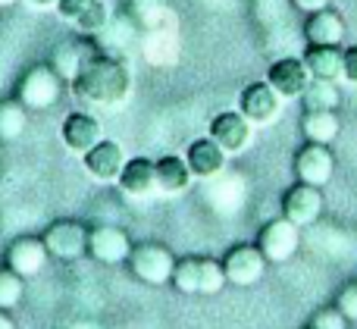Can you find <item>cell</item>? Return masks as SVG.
Masks as SVG:
<instances>
[{"label": "cell", "instance_id": "cell-23", "mask_svg": "<svg viewBox=\"0 0 357 329\" xmlns=\"http://www.w3.org/2000/svg\"><path fill=\"white\" fill-rule=\"evenodd\" d=\"M298 100H301L304 110H339L342 94H339V85H335V82L310 79Z\"/></svg>", "mask_w": 357, "mask_h": 329}, {"label": "cell", "instance_id": "cell-9", "mask_svg": "<svg viewBox=\"0 0 357 329\" xmlns=\"http://www.w3.org/2000/svg\"><path fill=\"white\" fill-rule=\"evenodd\" d=\"M282 94L270 85V82H251V85L241 88L238 94V110L251 119L254 125H270L273 119L282 113Z\"/></svg>", "mask_w": 357, "mask_h": 329}, {"label": "cell", "instance_id": "cell-30", "mask_svg": "<svg viewBox=\"0 0 357 329\" xmlns=\"http://www.w3.org/2000/svg\"><path fill=\"white\" fill-rule=\"evenodd\" d=\"M335 307H339V311L345 314L351 323H357V280H351V282H345V286H342V292L335 295Z\"/></svg>", "mask_w": 357, "mask_h": 329}, {"label": "cell", "instance_id": "cell-3", "mask_svg": "<svg viewBox=\"0 0 357 329\" xmlns=\"http://www.w3.org/2000/svg\"><path fill=\"white\" fill-rule=\"evenodd\" d=\"M173 267H176L173 251L160 242H142L129 254L132 276L138 282H144V286H167L173 280Z\"/></svg>", "mask_w": 357, "mask_h": 329}, {"label": "cell", "instance_id": "cell-32", "mask_svg": "<svg viewBox=\"0 0 357 329\" xmlns=\"http://www.w3.org/2000/svg\"><path fill=\"white\" fill-rule=\"evenodd\" d=\"M85 6H88V0H60V3H56V13H60V19H66V22H75Z\"/></svg>", "mask_w": 357, "mask_h": 329}, {"label": "cell", "instance_id": "cell-11", "mask_svg": "<svg viewBox=\"0 0 357 329\" xmlns=\"http://www.w3.org/2000/svg\"><path fill=\"white\" fill-rule=\"evenodd\" d=\"M282 217L291 220L295 226H314L323 217V188L307 185V182H295L285 188L282 194Z\"/></svg>", "mask_w": 357, "mask_h": 329}, {"label": "cell", "instance_id": "cell-6", "mask_svg": "<svg viewBox=\"0 0 357 329\" xmlns=\"http://www.w3.org/2000/svg\"><path fill=\"white\" fill-rule=\"evenodd\" d=\"M298 182H307V185H329V179L335 176V154L329 144H317V141H304L295 151V160H291Z\"/></svg>", "mask_w": 357, "mask_h": 329}, {"label": "cell", "instance_id": "cell-19", "mask_svg": "<svg viewBox=\"0 0 357 329\" xmlns=\"http://www.w3.org/2000/svg\"><path fill=\"white\" fill-rule=\"evenodd\" d=\"M116 182L129 198H148L151 192H157V163L148 157H132L126 160Z\"/></svg>", "mask_w": 357, "mask_h": 329}, {"label": "cell", "instance_id": "cell-18", "mask_svg": "<svg viewBox=\"0 0 357 329\" xmlns=\"http://www.w3.org/2000/svg\"><path fill=\"white\" fill-rule=\"evenodd\" d=\"M91 54H98V47L88 41V35H85V38H69V41L56 44L54 56H50V66L60 72L63 82H75L79 69L85 66V60H88Z\"/></svg>", "mask_w": 357, "mask_h": 329}, {"label": "cell", "instance_id": "cell-37", "mask_svg": "<svg viewBox=\"0 0 357 329\" xmlns=\"http://www.w3.org/2000/svg\"><path fill=\"white\" fill-rule=\"evenodd\" d=\"M304 329H310V326H304Z\"/></svg>", "mask_w": 357, "mask_h": 329}, {"label": "cell", "instance_id": "cell-29", "mask_svg": "<svg viewBox=\"0 0 357 329\" xmlns=\"http://www.w3.org/2000/svg\"><path fill=\"white\" fill-rule=\"evenodd\" d=\"M307 326L310 329H348L351 320H348L335 305H326V307H320V311H314V317L307 320Z\"/></svg>", "mask_w": 357, "mask_h": 329}, {"label": "cell", "instance_id": "cell-5", "mask_svg": "<svg viewBox=\"0 0 357 329\" xmlns=\"http://www.w3.org/2000/svg\"><path fill=\"white\" fill-rule=\"evenodd\" d=\"M222 273H226L229 286H238V289L257 286L266 273V257H264V251L257 248V242L232 245V248L226 251V257H222Z\"/></svg>", "mask_w": 357, "mask_h": 329}, {"label": "cell", "instance_id": "cell-28", "mask_svg": "<svg viewBox=\"0 0 357 329\" xmlns=\"http://www.w3.org/2000/svg\"><path fill=\"white\" fill-rule=\"evenodd\" d=\"M226 286V273H222V261L216 257H201V289L197 295H216Z\"/></svg>", "mask_w": 357, "mask_h": 329}, {"label": "cell", "instance_id": "cell-8", "mask_svg": "<svg viewBox=\"0 0 357 329\" xmlns=\"http://www.w3.org/2000/svg\"><path fill=\"white\" fill-rule=\"evenodd\" d=\"M210 138L226 151L229 157L248 151V144L254 141V123L241 110H222L210 119Z\"/></svg>", "mask_w": 357, "mask_h": 329}, {"label": "cell", "instance_id": "cell-14", "mask_svg": "<svg viewBox=\"0 0 357 329\" xmlns=\"http://www.w3.org/2000/svg\"><path fill=\"white\" fill-rule=\"evenodd\" d=\"M310 79H314V75L304 66L301 56H279V60L270 63V69H266V82H270L285 100L301 98V91L307 88Z\"/></svg>", "mask_w": 357, "mask_h": 329}, {"label": "cell", "instance_id": "cell-36", "mask_svg": "<svg viewBox=\"0 0 357 329\" xmlns=\"http://www.w3.org/2000/svg\"><path fill=\"white\" fill-rule=\"evenodd\" d=\"M10 3H16V0H0V6H10Z\"/></svg>", "mask_w": 357, "mask_h": 329}, {"label": "cell", "instance_id": "cell-7", "mask_svg": "<svg viewBox=\"0 0 357 329\" xmlns=\"http://www.w3.org/2000/svg\"><path fill=\"white\" fill-rule=\"evenodd\" d=\"M44 248L56 261H79L88 254V229L79 220H54L41 236Z\"/></svg>", "mask_w": 357, "mask_h": 329}, {"label": "cell", "instance_id": "cell-24", "mask_svg": "<svg viewBox=\"0 0 357 329\" xmlns=\"http://www.w3.org/2000/svg\"><path fill=\"white\" fill-rule=\"evenodd\" d=\"M169 282H173L176 292L197 295V289H201V257H178Z\"/></svg>", "mask_w": 357, "mask_h": 329}, {"label": "cell", "instance_id": "cell-35", "mask_svg": "<svg viewBox=\"0 0 357 329\" xmlns=\"http://www.w3.org/2000/svg\"><path fill=\"white\" fill-rule=\"evenodd\" d=\"M0 329H16V323H13V317L6 311H0Z\"/></svg>", "mask_w": 357, "mask_h": 329}, {"label": "cell", "instance_id": "cell-16", "mask_svg": "<svg viewBox=\"0 0 357 329\" xmlns=\"http://www.w3.org/2000/svg\"><path fill=\"white\" fill-rule=\"evenodd\" d=\"M60 138H63V144H66L73 154H82V157H85L88 151H91L104 135H100V123L91 116V113L75 110V113H69V116L63 119Z\"/></svg>", "mask_w": 357, "mask_h": 329}, {"label": "cell", "instance_id": "cell-21", "mask_svg": "<svg viewBox=\"0 0 357 329\" xmlns=\"http://www.w3.org/2000/svg\"><path fill=\"white\" fill-rule=\"evenodd\" d=\"M154 163H157V192H163V194H185L191 188L195 176H191L185 157L167 154V157H160V160H154Z\"/></svg>", "mask_w": 357, "mask_h": 329}, {"label": "cell", "instance_id": "cell-33", "mask_svg": "<svg viewBox=\"0 0 357 329\" xmlns=\"http://www.w3.org/2000/svg\"><path fill=\"white\" fill-rule=\"evenodd\" d=\"M301 13H317V10H326L329 0H291Z\"/></svg>", "mask_w": 357, "mask_h": 329}, {"label": "cell", "instance_id": "cell-22", "mask_svg": "<svg viewBox=\"0 0 357 329\" xmlns=\"http://www.w3.org/2000/svg\"><path fill=\"white\" fill-rule=\"evenodd\" d=\"M301 132H304V141L333 144L342 132L339 113L335 110H304L301 113Z\"/></svg>", "mask_w": 357, "mask_h": 329}, {"label": "cell", "instance_id": "cell-20", "mask_svg": "<svg viewBox=\"0 0 357 329\" xmlns=\"http://www.w3.org/2000/svg\"><path fill=\"white\" fill-rule=\"evenodd\" d=\"M342 56H345L342 44H307L301 60H304V66L310 69L314 79L339 82L342 79Z\"/></svg>", "mask_w": 357, "mask_h": 329}, {"label": "cell", "instance_id": "cell-26", "mask_svg": "<svg viewBox=\"0 0 357 329\" xmlns=\"http://www.w3.org/2000/svg\"><path fill=\"white\" fill-rule=\"evenodd\" d=\"M25 132V107L19 100L0 104V141H13Z\"/></svg>", "mask_w": 357, "mask_h": 329}, {"label": "cell", "instance_id": "cell-4", "mask_svg": "<svg viewBox=\"0 0 357 329\" xmlns=\"http://www.w3.org/2000/svg\"><path fill=\"white\" fill-rule=\"evenodd\" d=\"M257 248L264 251L266 263H285L298 254L301 248V226H295L291 220L276 217L266 220L257 232Z\"/></svg>", "mask_w": 357, "mask_h": 329}, {"label": "cell", "instance_id": "cell-12", "mask_svg": "<svg viewBox=\"0 0 357 329\" xmlns=\"http://www.w3.org/2000/svg\"><path fill=\"white\" fill-rule=\"evenodd\" d=\"M82 163H85L88 176H91L94 182H100V185H107V182H116L119 173H123V167H126L123 144L110 141V138H100V141L94 144V148L88 151L85 157H82Z\"/></svg>", "mask_w": 357, "mask_h": 329}, {"label": "cell", "instance_id": "cell-10", "mask_svg": "<svg viewBox=\"0 0 357 329\" xmlns=\"http://www.w3.org/2000/svg\"><path fill=\"white\" fill-rule=\"evenodd\" d=\"M132 248H135V245L129 242V236H126L119 226L98 223L88 229V257H94L98 263L116 267V263L129 261Z\"/></svg>", "mask_w": 357, "mask_h": 329}, {"label": "cell", "instance_id": "cell-27", "mask_svg": "<svg viewBox=\"0 0 357 329\" xmlns=\"http://www.w3.org/2000/svg\"><path fill=\"white\" fill-rule=\"evenodd\" d=\"M25 292V280L19 273H13L10 267L0 270V311H13L22 301Z\"/></svg>", "mask_w": 357, "mask_h": 329}, {"label": "cell", "instance_id": "cell-17", "mask_svg": "<svg viewBox=\"0 0 357 329\" xmlns=\"http://www.w3.org/2000/svg\"><path fill=\"white\" fill-rule=\"evenodd\" d=\"M345 35H348L345 16L339 10H333V6L307 13V19H304V41L307 44H342Z\"/></svg>", "mask_w": 357, "mask_h": 329}, {"label": "cell", "instance_id": "cell-15", "mask_svg": "<svg viewBox=\"0 0 357 329\" xmlns=\"http://www.w3.org/2000/svg\"><path fill=\"white\" fill-rule=\"evenodd\" d=\"M185 163H188L195 179H216V176L226 169L229 154L207 135V138H195V141L185 148Z\"/></svg>", "mask_w": 357, "mask_h": 329}, {"label": "cell", "instance_id": "cell-13", "mask_svg": "<svg viewBox=\"0 0 357 329\" xmlns=\"http://www.w3.org/2000/svg\"><path fill=\"white\" fill-rule=\"evenodd\" d=\"M47 248H44L41 236H19L10 242V248H6V267L13 270V273H19L22 280H29V276H38L44 270V263H47Z\"/></svg>", "mask_w": 357, "mask_h": 329}, {"label": "cell", "instance_id": "cell-34", "mask_svg": "<svg viewBox=\"0 0 357 329\" xmlns=\"http://www.w3.org/2000/svg\"><path fill=\"white\" fill-rule=\"evenodd\" d=\"M29 6H35V10H56V3L60 0H25Z\"/></svg>", "mask_w": 357, "mask_h": 329}, {"label": "cell", "instance_id": "cell-31", "mask_svg": "<svg viewBox=\"0 0 357 329\" xmlns=\"http://www.w3.org/2000/svg\"><path fill=\"white\" fill-rule=\"evenodd\" d=\"M342 79L357 85V44L345 47V56H342Z\"/></svg>", "mask_w": 357, "mask_h": 329}, {"label": "cell", "instance_id": "cell-25", "mask_svg": "<svg viewBox=\"0 0 357 329\" xmlns=\"http://www.w3.org/2000/svg\"><path fill=\"white\" fill-rule=\"evenodd\" d=\"M107 22H110V6H107V0H88V6L82 10V16L75 19L73 25L82 35H98V31L107 29Z\"/></svg>", "mask_w": 357, "mask_h": 329}, {"label": "cell", "instance_id": "cell-2", "mask_svg": "<svg viewBox=\"0 0 357 329\" xmlns=\"http://www.w3.org/2000/svg\"><path fill=\"white\" fill-rule=\"evenodd\" d=\"M63 85L66 82L60 79V72L50 63H38L19 79V104L25 110H47L63 98Z\"/></svg>", "mask_w": 357, "mask_h": 329}, {"label": "cell", "instance_id": "cell-1", "mask_svg": "<svg viewBox=\"0 0 357 329\" xmlns=\"http://www.w3.org/2000/svg\"><path fill=\"white\" fill-rule=\"evenodd\" d=\"M73 91L79 94L82 100L98 107H116L129 98L132 91V72L123 60L107 54H91L85 60V66L79 69L73 82Z\"/></svg>", "mask_w": 357, "mask_h": 329}]
</instances>
